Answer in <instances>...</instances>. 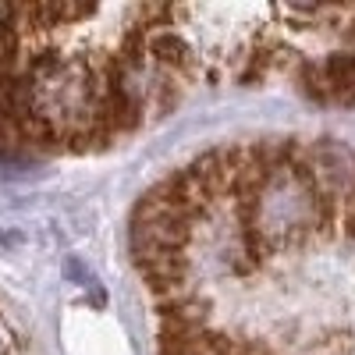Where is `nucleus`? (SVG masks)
<instances>
[{
	"label": "nucleus",
	"mask_w": 355,
	"mask_h": 355,
	"mask_svg": "<svg viewBox=\"0 0 355 355\" xmlns=\"http://www.w3.org/2000/svg\"><path fill=\"white\" fill-rule=\"evenodd\" d=\"M0 355H25L21 338H18V331L11 327V320L4 316V309H0Z\"/></svg>",
	"instance_id": "1"
}]
</instances>
